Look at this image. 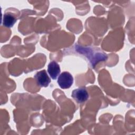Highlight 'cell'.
Here are the masks:
<instances>
[{"label":"cell","mask_w":135,"mask_h":135,"mask_svg":"<svg viewBox=\"0 0 135 135\" xmlns=\"http://www.w3.org/2000/svg\"><path fill=\"white\" fill-rule=\"evenodd\" d=\"M34 77L37 84L41 87H47L51 82V79L45 70L36 72Z\"/></svg>","instance_id":"obj_3"},{"label":"cell","mask_w":135,"mask_h":135,"mask_svg":"<svg viewBox=\"0 0 135 135\" xmlns=\"http://www.w3.org/2000/svg\"><path fill=\"white\" fill-rule=\"evenodd\" d=\"M73 83V78L68 72H62L59 76L57 83L60 87L63 89L70 88Z\"/></svg>","instance_id":"obj_1"},{"label":"cell","mask_w":135,"mask_h":135,"mask_svg":"<svg viewBox=\"0 0 135 135\" xmlns=\"http://www.w3.org/2000/svg\"><path fill=\"white\" fill-rule=\"evenodd\" d=\"M16 22L15 17L9 13H5L3 17V25L6 27H12Z\"/></svg>","instance_id":"obj_5"},{"label":"cell","mask_w":135,"mask_h":135,"mask_svg":"<svg viewBox=\"0 0 135 135\" xmlns=\"http://www.w3.org/2000/svg\"><path fill=\"white\" fill-rule=\"evenodd\" d=\"M60 68L59 65L54 61L51 62L47 66V72L51 78L55 80L60 73Z\"/></svg>","instance_id":"obj_4"},{"label":"cell","mask_w":135,"mask_h":135,"mask_svg":"<svg viewBox=\"0 0 135 135\" xmlns=\"http://www.w3.org/2000/svg\"><path fill=\"white\" fill-rule=\"evenodd\" d=\"M71 96L78 103H82L86 101L89 97L88 91L85 88L81 87L73 90Z\"/></svg>","instance_id":"obj_2"}]
</instances>
